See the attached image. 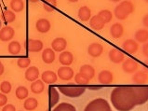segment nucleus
I'll return each mask as SVG.
<instances>
[{
  "mask_svg": "<svg viewBox=\"0 0 148 111\" xmlns=\"http://www.w3.org/2000/svg\"><path fill=\"white\" fill-rule=\"evenodd\" d=\"M105 23L103 22L101 18L99 15H95L93 17H91L90 20V26L95 30V31H100L104 27Z\"/></svg>",
  "mask_w": 148,
  "mask_h": 111,
  "instance_id": "obj_14",
  "label": "nucleus"
},
{
  "mask_svg": "<svg viewBox=\"0 0 148 111\" xmlns=\"http://www.w3.org/2000/svg\"><path fill=\"white\" fill-rule=\"evenodd\" d=\"M41 79L43 80L44 83L54 84L58 79V75H56V73H54L53 71L47 70V71H44L43 73H42Z\"/></svg>",
  "mask_w": 148,
  "mask_h": 111,
  "instance_id": "obj_12",
  "label": "nucleus"
},
{
  "mask_svg": "<svg viewBox=\"0 0 148 111\" xmlns=\"http://www.w3.org/2000/svg\"><path fill=\"white\" fill-rule=\"evenodd\" d=\"M45 90V84L43 82V80L36 79V81L32 82L31 84V91L32 92L36 93V94H39Z\"/></svg>",
  "mask_w": 148,
  "mask_h": 111,
  "instance_id": "obj_25",
  "label": "nucleus"
},
{
  "mask_svg": "<svg viewBox=\"0 0 148 111\" xmlns=\"http://www.w3.org/2000/svg\"><path fill=\"white\" fill-rule=\"evenodd\" d=\"M1 26H2V22H1V20H0V30H1Z\"/></svg>",
  "mask_w": 148,
  "mask_h": 111,
  "instance_id": "obj_48",
  "label": "nucleus"
},
{
  "mask_svg": "<svg viewBox=\"0 0 148 111\" xmlns=\"http://www.w3.org/2000/svg\"><path fill=\"white\" fill-rule=\"evenodd\" d=\"M24 76H25V79H26V80H28V81H31V82L36 81L39 77L38 68H37L36 66L28 67L26 69V71H25Z\"/></svg>",
  "mask_w": 148,
  "mask_h": 111,
  "instance_id": "obj_10",
  "label": "nucleus"
},
{
  "mask_svg": "<svg viewBox=\"0 0 148 111\" xmlns=\"http://www.w3.org/2000/svg\"><path fill=\"white\" fill-rule=\"evenodd\" d=\"M110 100L118 111H130L137 105L134 87H117L112 91Z\"/></svg>",
  "mask_w": 148,
  "mask_h": 111,
  "instance_id": "obj_1",
  "label": "nucleus"
},
{
  "mask_svg": "<svg viewBox=\"0 0 148 111\" xmlns=\"http://www.w3.org/2000/svg\"><path fill=\"white\" fill-rule=\"evenodd\" d=\"M15 35L14 29L10 26H5L0 30V40L3 42L10 41Z\"/></svg>",
  "mask_w": 148,
  "mask_h": 111,
  "instance_id": "obj_8",
  "label": "nucleus"
},
{
  "mask_svg": "<svg viewBox=\"0 0 148 111\" xmlns=\"http://www.w3.org/2000/svg\"><path fill=\"white\" fill-rule=\"evenodd\" d=\"M124 33V28H123V25L120 24V23H114L111 29H110V34L114 38H119L122 37Z\"/></svg>",
  "mask_w": 148,
  "mask_h": 111,
  "instance_id": "obj_24",
  "label": "nucleus"
},
{
  "mask_svg": "<svg viewBox=\"0 0 148 111\" xmlns=\"http://www.w3.org/2000/svg\"><path fill=\"white\" fill-rule=\"evenodd\" d=\"M59 79H61L62 80H70L71 79H73L74 77V70L72 69L69 66H64L62 65L58 69V73H57Z\"/></svg>",
  "mask_w": 148,
  "mask_h": 111,
  "instance_id": "obj_7",
  "label": "nucleus"
},
{
  "mask_svg": "<svg viewBox=\"0 0 148 111\" xmlns=\"http://www.w3.org/2000/svg\"><path fill=\"white\" fill-rule=\"evenodd\" d=\"M2 111H16V108H15L13 105L8 104V105H4Z\"/></svg>",
  "mask_w": 148,
  "mask_h": 111,
  "instance_id": "obj_40",
  "label": "nucleus"
},
{
  "mask_svg": "<svg viewBox=\"0 0 148 111\" xmlns=\"http://www.w3.org/2000/svg\"><path fill=\"white\" fill-rule=\"evenodd\" d=\"M2 19L4 20V22H6L7 23H13L16 20V15L12 10H5L2 13Z\"/></svg>",
  "mask_w": 148,
  "mask_h": 111,
  "instance_id": "obj_33",
  "label": "nucleus"
},
{
  "mask_svg": "<svg viewBox=\"0 0 148 111\" xmlns=\"http://www.w3.org/2000/svg\"><path fill=\"white\" fill-rule=\"evenodd\" d=\"M21 49H22V47H21V44L18 41H11L8 47V52L12 55L19 54L21 52Z\"/></svg>",
  "mask_w": 148,
  "mask_h": 111,
  "instance_id": "obj_30",
  "label": "nucleus"
},
{
  "mask_svg": "<svg viewBox=\"0 0 148 111\" xmlns=\"http://www.w3.org/2000/svg\"><path fill=\"white\" fill-rule=\"evenodd\" d=\"M25 111H27V110H25Z\"/></svg>",
  "mask_w": 148,
  "mask_h": 111,
  "instance_id": "obj_50",
  "label": "nucleus"
},
{
  "mask_svg": "<svg viewBox=\"0 0 148 111\" xmlns=\"http://www.w3.org/2000/svg\"><path fill=\"white\" fill-rule=\"evenodd\" d=\"M12 86L10 82L8 81H3L1 84H0V91H1L2 93H5V94H8L11 92Z\"/></svg>",
  "mask_w": 148,
  "mask_h": 111,
  "instance_id": "obj_37",
  "label": "nucleus"
},
{
  "mask_svg": "<svg viewBox=\"0 0 148 111\" xmlns=\"http://www.w3.org/2000/svg\"><path fill=\"white\" fill-rule=\"evenodd\" d=\"M98 80L101 84H110L113 81V74L108 70H103L98 76Z\"/></svg>",
  "mask_w": 148,
  "mask_h": 111,
  "instance_id": "obj_19",
  "label": "nucleus"
},
{
  "mask_svg": "<svg viewBox=\"0 0 148 111\" xmlns=\"http://www.w3.org/2000/svg\"><path fill=\"white\" fill-rule=\"evenodd\" d=\"M42 60L45 63H52L55 60V52L52 49H45L43 52H42Z\"/></svg>",
  "mask_w": 148,
  "mask_h": 111,
  "instance_id": "obj_20",
  "label": "nucleus"
},
{
  "mask_svg": "<svg viewBox=\"0 0 148 111\" xmlns=\"http://www.w3.org/2000/svg\"><path fill=\"white\" fill-rule=\"evenodd\" d=\"M30 63H31V59L27 57L19 58L18 61H17V65L21 68H28Z\"/></svg>",
  "mask_w": 148,
  "mask_h": 111,
  "instance_id": "obj_36",
  "label": "nucleus"
},
{
  "mask_svg": "<svg viewBox=\"0 0 148 111\" xmlns=\"http://www.w3.org/2000/svg\"><path fill=\"white\" fill-rule=\"evenodd\" d=\"M10 8L14 12H21L24 8V2L23 0H11Z\"/></svg>",
  "mask_w": 148,
  "mask_h": 111,
  "instance_id": "obj_29",
  "label": "nucleus"
},
{
  "mask_svg": "<svg viewBox=\"0 0 148 111\" xmlns=\"http://www.w3.org/2000/svg\"><path fill=\"white\" fill-rule=\"evenodd\" d=\"M75 83H77L79 85H87V84H88V82H90V80H88L87 78H85L83 75L78 73L75 76Z\"/></svg>",
  "mask_w": 148,
  "mask_h": 111,
  "instance_id": "obj_38",
  "label": "nucleus"
},
{
  "mask_svg": "<svg viewBox=\"0 0 148 111\" xmlns=\"http://www.w3.org/2000/svg\"><path fill=\"white\" fill-rule=\"evenodd\" d=\"M85 88L81 86H60L59 87V91L62 93L63 95L71 98H75L81 96L84 92H85Z\"/></svg>",
  "mask_w": 148,
  "mask_h": 111,
  "instance_id": "obj_4",
  "label": "nucleus"
},
{
  "mask_svg": "<svg viewBox=\"0 0 148 111\" xmlns=\"http://www.w3.org/2000/svg\"><path fill=\"white\" fill-rule=\"evenodd\" d=\"M98 89H100V88H92V87H90V90H98Z\"/></svg>",
  "mask_w": 148,
  "mask_h": 111,
  "instance_id": "obj_46",
  "label": "nucleus"
},
{
  "mask_svg": "<svg viewBox=\"0 0 148 111\" xmlns=\"http://www.w3.org/2000/svg\"><path fill=\"white\" fill-rule=\"evenodd\" d=\"M69 2H72V3H75V2H77L78 0H68Z\"/></svg>",
  "mask_w": 148,
  "mask_h": 111,
  "instance_id": "obj_45",
  "label": "nucleus"
},
{
  "mask_svg": "<svg viewBox=\"0 0 148 111\" xmlns=\"http://www.w3.org/2000/svg\"><path fill=\"white\" fill-rule=\"evenodd\" d=\"M36 30L39 33L45 34V33H48L49 31L51 25H50V23H49V20H47V19H39L36 23Z\"/></svg>",
  "mask_w": 148,
  "mask_h": 111,
  "instance_id": "obj_16",
  "label": "nucleus"
},
{
  "mask_svg": "<svg viewBox=\"0 0 148 111\" xmlns=\"http://www.w3.org/2000/svg\"><path fill=\"white\" fill-rule=\"evenodd\" d=\"M134 10V7L132 2L123 1L116 7L115 16L118 20H126L130 14H132Z\"/></svg>",
  "mask_w": 148,
  "mask_h": 111,
  "instance_id": "obj_2",
  "label": "nucleus"
},
{
  "mask_svg": "<svg viewBox=\"0 0 148 111\" xmlns=\"http://www.w3.org/2000/svg\"><path fill=\"white\" fill-rule=\"evenodd\" d=\"M135 39L139 42H146L148 41V30L146 29H140L135 33Z\"/></svg>",
  "mask_w": 148,
  "mask_h": 111,
  "instance_id": "obj_28",
  "label": "nucleus"
},
{
  "mask_svg": "<svg viewBox=\"0 0 148 111\" xmlns=\"http://www.w3.org/2000/svg\"><path fill=\"white\" fill-rule=\"evenodd\" d=\"M79 73L83 75L85 78H87L90 81L91 79H93V77L95 75V69L93 66H91L90 65H84L80 67Z\"/></svg>",
  "mask_w": 148,
  "mask_h": 111,
  "instance_id": "obj_17",
  "label": "nucleus"
},
{
  "mask_svg": "<svg viewBox=\"0 0 148 111\" xmlns=\"http://www.w3.org/2000/svg\"><path fill=\"white\" fill-rule=\"evenodd\" d=\"M67 46V41L65 38L63 37H57L52 41L51 43V49L54 52H62L63 50L66 49Z\"/></svg>",
  "mask_w": 148,
  "mask_h": 111,
  "instance_id": "obj_9",
  "label": "nucleus"
},
{
  "mask_svg": "<svg viewBox=\"0 0 148 111\" xmlns=\"http://www.w3.org/2000/svg\"><path fill=\"white\" fill-rule=\"evenodd\" d=\"M52 111H77L75 108L69 103H61L58 105L54 106Z\"/></svg>",
  "mask_w": 148,
  "mask_h": 111,
  "instance_id": "obj_32",
  "label": "nucleus"
},
{
  "mask_svg": "<svg viewBox=\"0 0 148 111\" xmlns=\"http://www.w3.org/2000/svg\"><path fill=\"white\" fill-rule=\"evenodd\" d=\"M25 48L31 52H39L43 49V42L38 39H28L25 42Z\"/></svg>",
  "mask_w": 148,
  "mask_h": 111,
  "instance_id": "obj_6",
  "label": "nucleus"
},
{
  "mask_svg": "<svg viewBox=\"0 0 148 111\" xmlns=\"http://www.w3.org/2000/svg\"><path fill=\"white\" fill-rule=\"evenodd\" d=\"M15 94H16V97L18 98V99H20V100L26 99V98L28 97V94H29L28 89L26 87H24V86H19L18 88L16 89Z\"/></svg>",
  "mask_w": 148,
  "mask_h": 111,
  "instance_id": "obj_31",
  "label": "nucleus"
},
{
  "mask_svg": "<svg viewBox=\"0 0 148 111\" xmlns=\"http://www.w3.org/2000/svg\"><path fill=\"white\" fill-rule=\"evenodd\" d=\"M137 105H143L148 101V87H134Z\"/></svg>",
  "mask_w": 148,
  "mask_h": 111,
  "instance_id": "obj_5",
  "label": "nucleus"
},
{
  "mask_svg": "<svg viewBox=\"0 0 148 111\" xmlns=\"http://www.w3.org/2000/svg\"><path fill=\"white\" fill-rule=\"evenodd\" d=\"M145 1H146V2H148V0H145Z\"/></svg>",
  "mask_w": 148,
  "mask_h": 111,
  "instance_id": "obj_49",
  "label": "nucleus"
},
{
  "mask_svg": "<svg viewBox=\"0 0 148 111\" xmlns=\"http://www.w3.org/2000/svg\"><path fill=\"white\" fill-rule=\"evenodd\" d=\"M122 47H123V49L127 52H129L130 54H133L138 50V43L132 39L126 40L123 43V45H122Z\"/></svg>",
  "mask_w": 148,
  "mask_h": 111,
  "instance_id": "obj_22",
  "label": "nucleus"
},
{
  "mask_svg": "<svg viewBox=\"0 0 148 111\" xmlns=\"http://www.w3.org/2000/svg\"><path fill=\"white\" fill-rule=\"evenodd\" d=\"M103 52V47L100 43H91L88 48V52L91 57H99Z\"/></svg>",
  "mask_w": 148,
  "mask_h": 111,
  "instance_id": "obj_13",
  "label": "nucleus"
},
{
  "mask_svg": "<svg viewBox=\"0 0 148 111\" xmlns=\"http://www.w3.org/2000/svg\"><path fill=\"white\" fill-rule=\"evenodd\" d=\"M109 59L115 63H120L124 60V54L118 50L113 49L109 52Z\"/></svg>",
  "mask_w": 148,
  "mask_h": 111,
  "instance_id": "obj_21",
  "label": "nucleus"
},
{
  "mask_svg": "<svg viewBox=\"0 0 148 111\" xmlns=\"http://www.w3.org/2000/svg\"><path fill=\"white\" fill-rule=\"evenodd\" d=\"M101 20L103 21V22L105 23H110L111 22V20H112V13H111V11L108 10H101L99 12V14H98Z\"/></svg>",
  "mask_w": 148,
  "mask_h": 111,
  "instance_id": "obj_35",
  "label": "nucleus"
},
{
  "mask_svg": "<svg viewBox=\"0 0 148 111\" xmlns=\"http://www.w3.org/2000/svg\"><path fill=\"white\" fill-rule=\"evenodd\" d=\"M57 6V0H45L43 4V8L46 11L51 12Z\"/></svg>",
  "mask_w": 148,
  "mask_h": 111,
  "instance_id": "obj_34",
  "label": "nucleus"
},
{
  "mask_svg": "<svg viewBox=\"0 0 148 111\" xmlns=\"http://www.w3.org/2000/svg\"><path fill=\"white\" fill-rule=\"evenodd\" d=\"M143 52L148 58V42L143 45Z\"/></svg>",
  "mask_w": 148,
  "mask_h": 111,
  "instance_id": "obj_41",
  "label": "nucleus"
},
{
  "mask_svg": "<svg viewBox=\"0 0 148 111\" xmlns=\"http://www.w3.org/2000/svg\"><path fill=\"white\" fill-rule=\"evenodd\" d=\"M138 68V63L137 62H135L132 59H127L123 62V65H122V69L126 73H134L135 71L137 70Z\"/></svg>",
  "mask_w": 148,
  "mask_h": 111,
  "instance_id": "obj_11",
  "label": "nucleus"
},
{
  "mask_svg": "<svg viewBox=\"0 0 148 111\" xmlns=\"http://www.w3.org/2000/svg\"><path fill=\"white\" fill-rule=\"evenodd\" d=\"M47 111H49V110H47Z\"/></svg>",
  "mask_w": 148,
  "mask_h": 111,
  "instance_id": "obj_51",
  "label": "nucleus"
},
{
  "mask_svg": "<svg viewBox=\"0 0 148 111\" xmlns=\"http://www.w3.org/2000/svg\"><path fill=\"white\" fill-rule=\"evenodd\" d=\"M111 1H113V2H119L120 0H111Z\"/></svg>",
  "mask_w": 148,
  "mask_h": 111,
  "instance_id": "obj_47",
  "label": "nucleus"
},
{
  "mask_svg": "<svg viewBox=\"0 0 148 111\" xmlns=\"http://www.w3.org/2000/svg\"><path fill=\"white\" fill-rule=\"evenodd\" d=\"M28 1L30 2V3H37V2L39 1V0H28Z\"/></svg>",
  "mask_w": 148,
  "mask_h": 111,
  "instance_id": "obj_44",
  "label": "nucleus"
},
{
  "mask_svg": "<svg viewBox=\"0 0 148 111\" xmlns=\"http://www.w3.org/2000/svg\"><path fill=\"white\" fill-rule=\"evenodd\" d=\"M132 80L135 84H145L148 81V75L145 72H137L133 76Z\"/></svg>",
  "mask_w": 148,
  "mask_h": 111,
  "instance_id": "obj_26",
  "label": "nucleus"
},
{
  "mask_svg": "<svg viewBox=\"0 0 148 111\" xmlns=\"http://www.w3.org/2000/svg\"><path fill=\"white\" fill-rule=\"evenodd\" d=\"M143 25H145V27L148 28V14H146L145 17H143Z\"/></svg>",
  "mask_w": 148,
  "mask_h": 111,
  "instance_id": "obj_42",
  "label": "nucleus"
},
{
  "mask_svg": "<svg viewBox=\"0 0 148 111\" xmlns=\"http://www.w3.org/2000/svg\"><path fill=\"white\" fill-rule=\"evenodd\" d=\"M49 106L50 108L56 106L59 100H60V94H59V92H58V90L54 87H49Z\"/></svg>",
  "mask_w": 148,
  "mask_h": 111,
  "instance_id": "obj_15",
  "label": "nucleus"
},
{
  "mask_svg": "<svg viewBox=\"0 0 148 111\" xmlns=\"http://www.w3.org/2000/svg\"><path fill=\"white\" fill-rule=\"evenodd\" d=\"M4 71H5V67H4V65H3L2 62L0 61V76H1V75H3Z\"/></svg>",
  "mask_w": 148,
  "mask_h": 111,
  "instance_id": "obj_43",
  "label": "nucleus"
},
{
  "mask_svg": "<svg viewBox=\"0 0 148 111\" xmlns=\"http://www.w3.org/2000/svg\"><path fill=\"white\" fill-rule=\"evenodd\" d=\"M8 103V97L5 93H0V106L6 105Z\"/></svg>",
  "mask_w": 148,
  "mask_h": 111,
  "instance_id": "obj_39",
  "label": "nucleus"
},
{
  "mask_svg": "<svg viewBox=\"0 0 148 111\" xmlns=\"http://www.w3.org/2000/svg\"><path fill=\"white\" fill-rule=\"evenodd\" d=\"M37 105H38V102H37L36 98H33V97L27 98L23 103V108L27 111L35 110L37 108Z\"/></svg>",
  "mask_w": 148,
  "mask_h": 111,
  "instance_id": "obj_27",
  "label": "nucleus"
},
{
  "mask_svg": "<svg viewBox=\"0 0 148 111\" xmlns=\"http://www.w3.org/2000/svg\"><path fill=\"white\" fill-rule=\"evenodd\" d=\"M78 18L81 22L86 23L88 21H90L91 18V11L86 6H83L79 8L78 10Z\"/></svg>",
  "mask_w": 148,
  "mask_h": 111,
  "instance_id": "obj_23",
  "label": "nucleus"
},
{
  "mask_svg": "<svg viewBox=\"0 0 148 111\" xmlns=\"http://www.w3.org/2000/svg\"><path fill=\"white\" fill-rule=\"evenodd\" d=\"M84 111H113L108 102L103 98H96L88 103Z\"/></svg>",
  "mask_w": 148,
  "mask_h": 111,
  "instance_id": "obj_3",
  "label": "nucleus"
},
{
  "mask_svg": "<svg viewBox=\"0 0 148 111\" xmlns=\"http://www.w3.org/2000/svg\"><path fill=\"white\" fill-rule=\"evenodd\" d=\"M74 61V55L70 52H62L60 56H59V62H60L62 65L69 66Z\"/></svg>",
  "mask_w": 148,
  "mask_h": 111,
  "instance_id": "obj_18",
  "label": "nucleus"
}]
</instances>
